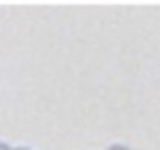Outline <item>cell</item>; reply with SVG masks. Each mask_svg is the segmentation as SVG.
<instances>
[{
    "label": "cell",
    "instance_id": "obj_2",
    "mask_svg": "<svg viewBox=\"0 0 160 150\" xmlns=\"http://www.w3.org/2000/svg\"><path fill=\"white\" fill-rule=\"evenodd\" d=\"M0 150H12V148H9L7 143H0Z\"/></svg>",
    "mask_w": 160,
    "mask_h": 150
},
{
    "label": "cell",
    "instance_id": "obj_1",
    "mask_svg": "<svg viewBox=\"0 0 160 150\" xmlns=\"http://www.w3.org/2000/svg\"><path fill=\"white\" fill-rule=\"evenodd\" d=\"M109 150H130V148H128V146H112Z\"/></svg>",
    "mask_w": 160,
    "mask_h": 150
},
{
    "label": "cell",
    "instance_id": "obj_3",
    "mask_svg": "<svg viewBox=\"0 0 160 150\" xmlns=\"http://www.w3.org/2000/svg\"><path fill=\"white\" fill-rule=\"evenodd\" d=\"M14 150H28V148H14Z\"/></svg>",
    "mask_w": 160,
    "mask_h": 150
}]
</instances>
